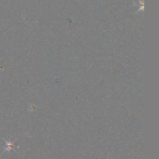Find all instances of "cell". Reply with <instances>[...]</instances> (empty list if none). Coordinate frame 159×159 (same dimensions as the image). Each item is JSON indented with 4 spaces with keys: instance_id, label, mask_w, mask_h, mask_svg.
Listing matches in <instances>:
<instances>
[{
    "instance_id": "obj_1",
    "label": "cell",
    "mask_w": 159,
    "mask_h": 159,
    "mask_svg": "<svg viewBox=\"0 0 159 159\" xmlns=\"http://www.w3.org/2000/svg\"><path fill=\"white\" fill-rule=\"evenodd\" d=\"M4 140V142H6V147H5V150H4L3 153L5 152L6 151L10 152V151L12 150V147H13V145H14V142H11V140H9V141H7V140Z\"/></svg>"
}]
</instances>
